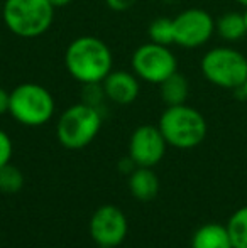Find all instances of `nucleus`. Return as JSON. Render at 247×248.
<instances>
[{"mask_svg": "<svg viewBox=\"0 0 247 248\" xmlns=\"http://www.w3.org/2000/svg\"><path fill=\"white\" fill-rule=\"evenodd\" d=\"M132 73L139 79L152 85H159L168 76L178 71V59L169 46L156 43H146L134 51L131 58Z\"/></svg>", "mask_w": 247, "mask_h": 248, "instance_id": "7", "label": "nucleus"}, {"mask_svg": "<svg viewBox=\"0 0 247 248\" xmlns=\"http://www.w3.org/2000/svg\"><path fill=\"white\" fill-rule=\"evenodd\" d=\"M191 248H234L229 236L227 226L218 223H208L195 232L191 238Z\"/></svg>", "mask_w": 247, "mask_h": 248, "instance_id": "13", "label": "nucleus"}, {"mask_svg": "<svg viewBox=\"0 0 247 248\" xmlns=\"http://www.w3.org/2000/svg\"><path fill=\"white\" fill-rule=\"evenodd\" d=\"M244 19H246V27H247V7H246V10H244Z\"/></svg>", "mask_w": 247, "mask_h": 248, "instance_id": "25", "label": "nucleus"}, {"mask_svg": "<svg viewBox=\"0 0 247 248\" xmlns=\"http://www.w3.org/2000/svg\"><path fill=\"white\" fill-rule=\"evenodd\" d=\"M237 92H241V93H242V96H244V98L247 100V79L244 81V85H242L241 88L237 90Z\"/></svg>", "mask_w": 247, "mask_h": 248, "instance_id": "23", "label": "nucleus"}, {"mask_svg": "<svg viewBox=\"0 0 247 248\" xmlns=\"http://www.w3.org/2000/svg\"><path fill=\"white\" fill-rule=\"evenodd\" d=\"M12 154H14L12 140H10L9 134L0 128V167H3L5 164L10 162V157H12Z\"/></svg>", "mask_w": 247, "mask_h": 248, "instance_id": "19", "label": "nucleus"}, {"mask_svg": "<svg viewBox=\"0 0 247 248\" xmlns=\"http://www.w3.org/2000/svg\"><path fill=\"white\" fill-rule=\"evenodd\" d=\"M24 186V174L20 172L19 167L12 164H5L0 167V191L7 194H14L20 191Z\"/></svg>", "mask_w": 247, "mask_h": 248, "instance_id": "18", "label": "nucleus"}, {"mask_svg": "<svg viewBox=\"0 0 247 248\" xmlns=\"http://www.w3.org/2000/svg\"><path fill=\"white\" fill-rule=\"evenodd\" d=\"M9 105H10V93L0 86V115L9 113Z\"/></svg>", "mask_w": 247, "mask_h": 248, "instance_id": "21", "label": "nucleus"}, {"mask_svg": "<svg viewBox=\"0 0 247 248\" xmlns=\"http://www.w3.org/2000/svg\"><path fill=\"white\" fill-rule=\"evenodd\" d=\"M2 17L12 34L34 39L49 31L54 20V7L49 0H3Z\"/></svg>", "mask_w": 247, "mask_h": 248, "instance_id": "2", "label": "nucleus"}, {"mask_svg": "<svg viewBox=\"0 0 247 248\" xmlns=\"http://www.w3.org/2000/svg\"><path fill=\"white\" fill-rule=\"evenodd\" d=\"M71 2H73V0H49V3L54 7V9H56V7H66V5H69Z\"/></svg>", "mask_w": 247, "mask_h": 248, "instance_id": "22", "label": "nucleus"}, {"mask_svg": "<svg viewBox=\"0 0 247 248\" xmlns=\"http://www.w3.org/2000/svg\"><path fill=\"white\" fill-rule=\"evenodd\" d=\"M168 145L176 149H193L200 145L207 137L205 117L193 107L176 105L163 111L158 124Z\"/></svg>", "mask_w": 247, "mask_h": 248, "instance_id": "3", "label": "nucleus"}, {"mask_svg": "<svg viewBox=\"0 0 247 248\" xmlns=\"http://www.w3.org/2000/svg\"><path fill=\"white\" fill-rule=\"evenodd\" d=\"M159 93L161 98L168 107H176V105H185L188 93H190V85L185 75L181 73H173L171 76L159 83Z\"/></svg>", "mask_w": 247, "mask_h": 248, "instance_id": "14", "label": "nucleus"}, {"mask_svg": "<svg viewBox=\"0 0 247 248\" xmlns=\"http://www.w3.org/2000/svg\"><path fill=\"white\" fill-rule=\"evenodd\" d=\"M229 236L234 248H247V206L237 209L227 223Z\"/></svg>", "mask_w": 247, "mask_h": 248, "instance_id": "16", "label": "nucleus"}, {"mask_svg": "<svg viewBox=\"0 0 247 248\" xmlns=\"http://www.w3.org/2000/svg\"><path fill=\"white\" fill-rule=\"evenodd\" d=\"M168 142L165 140L159 127L141 125L131 135L129 157L137 167H154L165 157Z\"/></svg>", "mask_w": 247, "mask_h": 248, "instance_id": "10", "label": "nucleus"}, {"mask_svg": "<svg viewBox=\"0 0 247 248\" xmlns=\"http://www.w3.org/2000/svg\"><path fill=\"white\" fill-rule=\"evenodd\" d=\"M149 39L151 43L163 44V46H171L175 44V26L173 19L169 17H158L149 24Z\"/></svg>", "mask_w": 247, "mask_h": 248, "instance_id": "17", "label": "nucleus"}, {"mask_svg": "<svg viewBox=\"0 0 247 248\" xmlns=\"http://www.w3.org/2000/svg\"><path fill=\"white\" fill-rule=\"evenodd\" d=\"M175 26V44L195 49L210 41L215 32V20L203 9H186L173 19Z\"/></svg>", "mask_w": 247, "mask_h": 248, "instance_id": "8", "label": "nucleus"}, {"mask_svg": "<svg viewBox=\"0 0 247 248\" xmlns=\"http://www.w3.org/2000/svg\"><path fill=\"white\" fill-rule=\"evenodd\" d=\"M2 3H3V2H2V0H0V9H2Z\"/></svg>", "mask_w": 247, "mask_h": 248, "instance_id": "26", "label": "nucleus"}, {"mask_svg": "<svg viewBox=\"0 0 247 248\" xmlns=\"http://www.w3.org/2000/svg\"><path fill=\"white\" fill-rule=\"evenodd\" d=\"M102 128V113L85 101L71 105L58 118L56 137L63 147L80 150L90 145Z\"/></svg>", "mask_w": 247, "mask_h": 248, "instance_id": "4", "label": "nucleus"}, {"mask_svg": "<svg viewBox=\"0 0 247 248\" xmlns=\"http://www.w3.org/2000/svg\"><path fill=\"white\" fill-rule=\"evenodd\" d=\"M129 191L139 201H151L159 193V179L151 167H137L129 174Z\"/></svg>", "mask_w": 247, "mask_h": 248, "instance_id": "12", "label": "nucleus"}, {"mask_svg": "<svg viewBox=\"0 0 247 248\" xmlns=\"http://www.w3.org/2000/svg\"><path fill=\"white\" fill-rule=\"evenodd\" d=\"M215 32L222 37L224 41L229 43H234L239 41L247 34V27H246V19H244V12H225L215 20Z\"/></svg>", "mask_w": 247, "mask_h": 248, "instance_id": "15", "label": "nucleus"}, {"mask_svg": "<svg viewBox=\"0 0 247 248\" xmlns=\"http://www.w3.org/2000/svg\"><path fill=\"white\" fill-rule=\"evenodd\" d=\"M99 248H110V247H99Z\"/></svg>", "mask_w": 247, "mask_h": 248, "instance_id": "27", "label": "nucleus"}, {"mask_svg": "<svg viewBox=\"0 0 247 248\" xmlns=\"http://www.w3.org/2000/svg\"><path fill=\"white\" fill-rule=\"evenodd\" d=\"M205 79L224 90H239L247 79V58L234 47H214L200 61Z\"/></svg>", "mask_w": 247, "mask_h": 248, "instance_id": "6", "label": "nucleus"}, {"mask_svg": "<svg viewBox=\"0 0 247 248\" xmlns=\"http://www.w3.org/2000/svg\"><path fill=\"white\" fill-rule=\"evenodd\" d=\"M65 66L73 79L83 85L102 83L114 66L112 51L102 39L93 36L76 37L65 52Z\"/></svg>", "mask_w": 247, "mask_h": 248, "instance_id": "1", "label": "nucleus"}, {"mask_svg": "<svg viewBox=\"0 0 247 248\" xmlns=\"http://www.w3.org/2000/svg\"><path fill=\"white\" fill-rule=\"evenodd\" d=\"M235 2H239V3H241V5L247 7V0H235Z\"/></svg>", "mask_w": 247, "mask_h": 248, "instance_id": "24", "label": "nucleus"}, {"mask_svg": "<svg viewBox=\"0 0 247 248\" xmlns=\"http://www.w3.org/2000/svg\"><path fill=\"white\" fill-rule=\"evenodd\" d=\"M127 218L114 204L100 206L90 219V236L99 247H119L127 236Z\"/></svg>", "mask_w": 247, "mask_h": 248, "instance_id": "9", "label": "nucleus"}, {"mask_svg": "<svg viewBox=\"0 0 247 248\" xmlns=\"http://www.w3.org/2000/svg\"><path fill=\"white\" fill-rule=\"evenodd\" d=\"M105 2L115 12H124V10H129L131 7H134L139 0H105Z\"/></svg>", "mask_w": 247, "mask_h": 248, "instance_id": "20", "label": "nucleus"}, {"mask_svg": "<svg viewBox=\"0 0 247 248\" xmlns=\"http://www.w3.org/2000/svg\"><path fill=\"white\" fill-rule=\"evenodd\" d=\"M9 113L26 127H41L53 118L54 98L39 83H20L10 92Z\"/></svg>", "mask_w": 247, "mask_h": 248, "instance_id": "5", "label": "nucleus"}, {"mask_svg": "<svg viewBox=\"0 0 247 248\" xmlns=\"http://www.w3.org/2000/svg\"><path fill=\"white\" fill-rule=\"evenodd\" d=\"M102 88L105 93V98L117 105H129L139 96L141 85L139 78L131 71H110L107 78L102 81Z\"/></svg>", "mask_w": 247, "mask_h": 248, "instance_id": "11", "label": "nucleus"}]
</instances>
